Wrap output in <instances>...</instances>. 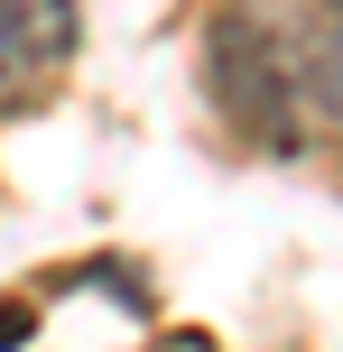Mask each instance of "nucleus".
<instances>
[{
    "instance_id": "f257e3e1",
    "label": "nucleus",
    "mask_w": 343,
    "mask_h": 352,
    "mask_svg": "<svg viewBox=\"0 0 343 352\" xmlns=\"http://www.w3.org/2000/svg\"><path fill=\"white\" fill-rule=\"evenodd\" d=\"M204 84H214V102L232 111L260 148H297V140H307L297 74H288V28H269V19L232 10V19L214 28V47H204Z\"/></svg>"
},
{
    "instance_id": "f03ea898",
    "label": "nucleus",
    "mask_w": 343,
    "mask_h": 352,
    "mask_svg": "<svg viewBox=\"0 0 343 352\" xmlns=\"http://www.w3.org/2000/svg\"><path fill=\"white\" fill-rule=\"evenodd\" d=\"M74 56V0H0V111H28Z\"/></svg>"
},
{
    "instance_id": "7ed1b4c3",
    "label": "nucleus",
    "mask_w": 343,
    "mask_h": 352,
    "mask_svg": "<svg viewBox=\"0 0 343 352\" xmlns=\"http://www.w3.org/2000/svg\"><path fill=\"white\" fill-rule=\"evenodd\" d=\"M288 74H297L307 130H334L343 140V0H316V10L288 28Z\"/></svg>"
},
{
    "instance_id": "20e7f679",
    "label": "nucleus",
    "mask_w": 343,
    "mask_h": 352,
    "mask_svg": "<svg viewBox=\"0 0 343 352\" xmlns=\"http://www.w3.org/2000/svg\"><path fill=\"white\" fill-rule=\"evenodd\" d=\"M158 352H223V343H214V334H195V324H177V334H167Z\"/></svg>"
},
{
    "instance_id": "39448f33",
    "label": "nucleus",
    "mask_w": 343,
    "mask_h": 352,
    "mask_svg": "<svg viewBox=\"0 0 343 352\" xmlns=\"http://www.w3.org/2000/svg\"><path fill=\"white\" fill-rule=\"evenodd\" d=\"M10 343H28V306H0V352Z\"/></svg>"
}]
</instances>
